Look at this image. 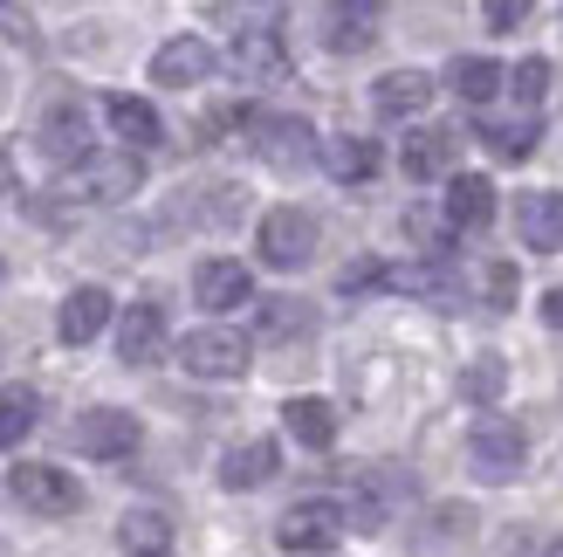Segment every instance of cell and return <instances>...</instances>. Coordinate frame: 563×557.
Listing matches in <instances>:
<instances>
[{
  "label": "cell",
  "mask_w": 563,
  "mask_h": 557,
  "mask_svg": "<svg viewBox=\"0 0 563 557\" xmlns=\"http://www.w3.org/2000/svg\"><path fill=\"white\" fill-rule=\"evenodd\" d=\"M137 186H145V159L137 152H90L82 165H69L55 193H63V207H118Z\"/></svg>",
  "instance_id": "6da1fadb"
},
{
  "label": "cell",
  "mask_w": 563,
  "mask_h": 557,
  "mask_svg": "<svg viewBox=\"0 0 563 557\" xmlns=\"http://www.w3.org/2000/svg\"><path fill=\"white\" fill-rule=\"evenodd\" d=\"M351 531V516H344V503H330V495H302V503H289L282 510V523H275V544L289 550V557H317V550H330L336 537Z\"/></svg>",
  "instance_id": "7a4b0ae2"
},
{
  "label": "cell",
  "mask_w": 563,
  "mask_h": 557,
  "mask_svg": "<svg viewBox=\"0 0 563 557\" xmlns=\"http://www.w3.org/2000/svg\"><path fill=\"white\" fill-rule=\"evenodd\" d=\"M467 461H474L482 482H516V468L529 461V434L509 413H488V421H474V434H467Z\"/></svg>",
  "instance_id": "3957f363"
},
{
  "label": "cell",
  "mask_w": 563,
  "mask_h": 557,
  "mask_svg": "<svg viewBox=\"0 0 563 557\" xmlns=\"http://www.w3.org/2000/svg\"><path fill=\"white\" fill-rule=\"evenodd\" d=\"M247 145H255L262 165H275V173H302L309 159H317V131H309L302 118H282V110H262V118H247Z\"/></svg>",
  "instance_id": "277c9868"
},
{
  "label": "cell",
  "mask_w": 563,
  "mask_h": 557,
  "mask_svg": "<svg viewBox=\"0 0 563 557\" xmlns=\"http://www.w3.org/2000/svg\"><path fill=\"white\" fill-rule=\"evenodd\" d=\"M247 358H255V345H247L241 330H228V324H207V330H186L179 338V365L192 379H241Z\"/></svg>",
  "instance_id": "5b68a950"
},
{
  "label": "cell",
  "mask_w": 563,
  "mask_h": 557,
  "mask_svg": "<svg viewBox=\"0 0 563 557\" xmlns=\"http://www.w3.org/2000/svg\"><path fill=\"white\" fill-rule=\"evenodd\" d=\"M8 489H14V503L35 510V516H76L82 510L76 476H69V468H48V461H21L8 476Z\"/></svg>",
  "instance_id": "8992f818"
},
{
  "label": "cell",
  "mask_w": 563,
  "mask_h": 557,
  "mask_svg": "<svg viewBox=\"0 0 563 557\" xmlns=\"http://www.w3.org/2000/svg\"><path fill=\"white\" fill-rule=\"evenodd\" d=\"M262 262L268 269H309V255H317V214H302V207H275L262 214Z\"/></svg>",
  "instance_id": "52a82bcc"
},
{
  "label": "cell",
  "mask_w": 563,
  "mask_h": 557,
  "mask_svg": "<svg viewBox=\"0 0 563 557\" xmlns=\"http://www.w3.org/2000/svg\"><path fill=\"white\" fill-rule=\"evenodd\" d=\"M137 440H145V427H137V413H124V406H90L76 421V448L90 461H124V455H137Z\"/></svg>",
  "instance_id": "ba28073f"
},
{
  "label": "cell",
  "mask_w": 563,
  "mask_h": 557,
  "mask_svg": "<svg viewBox=\"0 0 563 557\" xmlns=\"http://www.w3.org/2000/svg\"><path fill=\"white\" fill-rule=\"evenodd\" d=\"M35 145H42L55 165H82V159H90V110H82L76 97L48 103L42 124H35Z\"/></svg>",
  "instance_id": "9c48e42d"
},
{
  "label": "cell",
  "mask_w": 563,
  "mask_h": 557,
  "mask_svg": "<svg viewBox=\"0 0 563 557\" xmlns=\"http://www.w3.org/2000/svg\"><path fill=\"white\" fill-rule=\"evenodd\" d=\"M378 21H385V0H330L323 8V42L336 55H364L378 42Z\"/></svg>",
  "instance_id": "30bf717a"
},
{
  "label": "cell",
  "mask_w": 563,
  "mask_h": 557,
  "mask_svg": "<svg viewBox=\"0 0 563 557\" xmlns=\"http://www.w3.org/2000/svg\"><path fill=\"white\" fill-rule=\"evenodd\" d=\"M192 296H200V310L228 317V310H241V303H255V275H247L241 262H228V255H213V262L192 269Z\"/></svg>",
  "instance_id": "8fae6325"
},
{
  "label": "cell",
  "mask_w": 563,
  "mask_h": 557,
  "mask_svg": "<svg viewBox=\"0 0 563 557\" xmlns=\"http://www.w3.org/2000/svg\"><path fill=\"white\" fill-rule=\"evenodd\" d=\"M213 69H220V55L200 35H173L152 55V83H165V90H192V83H207Z\"/></svg>",
  "instance_id": "7c38bea8"
},
{
  "label": "cell",
  "mask_w": 563,
  "mask_h": 557,
  "mask_svg": "<svg viewBox=\"0 0 563 557\" xmlns=\"http://www.w3.org/2000/svg\"><path fill=\"white\" fill-rule=\"evenodd\" d=\"M289 69V48H282V28H234V76L241 83H275Z\"/></svg>",
  "instance_id": "4fadbf2b"
},
{
  "label": "cell",
  "mask_w": 563,
  "mask_h": 557,
  "mask_svg": "<svg viewBox=\"0 0 563 557\" xmlns=\"http://www.w3.org/2000/svg\"><path fill=\"white\" fill-rule=\"evenodd\" d=\"M454 159H461V131L454 124H419L406 138V152H399V165H406L412 179H446V173H454Z\"/></svg>",
  "instance_id": "5bb4252c"
},
{
  "label": "cell",
  "mask_w": 563,
  "mask_h": 557,
  "mask_svg": "<svg viewBox=\"0 0 563 557\" xmlns=\"http://www.w3.org/2000/svg\"><path fill=\"white\" fill-rule=\"evenodd\" d=\"M516 234L529 255H556L563 248V193H522L516 200Z\"/></svg>",
  "instance_id": "9a60e30c"
},
{
  "label": "cell",
  "mask_w": 563,
  "mask_h": 557,
  "mask_svg": "<svg viewBox=\"0 0 563 557\" xmlns=\"http://www.w3.org/2000/svg\"><path fill=\"white\" fill-rule=\"evenodd\" d=\"M165 351V310L145 296V303H124L118 317V358L124 365H152V358Z\"/></svg>",
  "instance_id": "2e32d148"
},
{
  "label": "cell",
  "mask_w": 563,
  "mask_h": 557,
  "mask_svg": "<svg viewBox=\"0 0 563 557\" xmlns=\"http://www.w3.org/2000/svg\"><path fill=\"white\" fill-rule=\"evenodd\" d=\"M103 324H110V296L97 283H82V290L63 296V310H55V338H63V345H90Z\"/></svg>",
  "instance_id": "e0dca14e"
},
{
  "label": "cell",
  "mask_w": 563,
  "mask_h": 557,
  "mask_svg": "<svg viewBox=\"0 0 563 557\" xmlns=\"http://www.w3.org/2000/svg\"><path fill=\"white\" fill-rule=\"evenodd\" d=\"M103 118H110V131L124 138V152H152L158 138H165V124H158V110L145 103V97H103Z\"/></svg>",
  "instance_id": "ac0fdd59"
},
{
  "label": "cell",
  "mask_w": 563,
  "mask_h": 557,
  "mask_svg": "<svg viewBox=\"0 0 563 557\" xmlns=\"http://www.w3.org/2000/svg\"><path fill=\"white\" fill-rule=\"evenodd\" d=\"M488 220H495V186L461 173L454 186H446V228H454V234H482Z\"/></svg>",
  "instance_id": "d6986e66"
},
{
  "label": "cell",
  "mask_w": 563,
  "mask_h": 557,
  "mask_svg": "<svg viewBox=\"0 0 563 557\" xmlns=\"http://www.w3.org/2000/svg\"><path fill=\"white\" fill-rule=\"evenodd\" d=\"M372 103H378V118H419V110L433 103V76L427 69H391V76H378Z\"/></svg>",
  "instance_id": "ffe728a7"
},
{
  "label": "cell",
  "mask_w": 563,
  "mask_h": 557,
  "mask_svg": "<svg viewBox=\"0 0 563 557\" xmlns=\"http://www.w3.org/2000/svg\"><path fill=\"white\" fill-rule=\"evenodd\" d=\"M118 550L124 557H165L173 550V516L165 510H124L118 516Z\"/></svg>",
  "instance_id": "44dd1931"
},
{
  "label": "cell",
  "mask_w": 563,
  "mask_h": 557,
  "mask_svg": "<svg viewBox=\"0 0 563 557\" xmlns=\"http://www.w3.org/2000/svg\"><path fill=\"white\" fill-rule=\"evenodd\" d=\"M275 468H282L275 440H241V448H228V461H220V482L228 489H262V482H275Z\"/></svg>",
  "instance_id": "7402d4cb"
},
{
  "label": "cell",
  "mask_w": 563,
  "mask_h": 557,
  "mask_svg": "<svg viewBox=\"0 0 563 557\" xmlns=\"http://www.w3.org/2000/svg\"><path fill=\"white\" fill-rule=\"evenodd\" d=\"M391 503H399V482H391V476H357V495H351V531H364V537H372V531H385V523H391Z\"/></svg>",
  "instance_id": "603a6c76"
},
{
  "label": "cell",
  "mask_w": 563,
  "mask_h": 557,
  "mask_svg": "<svg viewBox=\"0 0 563 557\" xmlns=\"http://www.w3.org/2000/svg\"><path fill=\"white\" fill-rule=\"evenodd\" d=\"M282 427H289L302 448H330V440H336V406L317 400V393H302V400L282 406Z\"/></svg>",
  "instance_id": "cb8c5ba5"
},
{
  "label": "cell",
  "mask_w": 563,
  "mask_h": 557,
  "mask_svg": "<svg viewBox=\"0 0 563 557\" xmlns=\"http://www.w3.org/2000/svg\"><path fill=\"white\" fill-rule=\"evenodd\" d=\"M317 159H323V173L344 179V186H357V179L378 173V145H372V138H323Z\"/></svg>",
  "instance_id": "d4e9b609"
},
{
  "label": "cell",
  "mask_w": 563,
  "mask_h": 557,
  "mask_svg": "<svg viewBox=\"0 0 563 557\" xmlns=\"http://www.w3.org/2000/svg\"><path fill=\"white\" fill-rule=\"evenodd\" d=\"M446 90H454L461 103L482 110V103L501 90V63H495V55H454V69H446Z\"/></svg>",
  "instance_id": "484cf974"
},
{
  "label": "cell",
  "mask_w": 563,
  "mask_h": 557,
  "mask_svg": "<svg viewBox=\"0 0 563 557\" xmlns=\"http://www.w3.org/2000/svg\"><path fill=\"white\" fill-rule=\"evenodd\" d=\"M309 303H296V296H255V338H309Z\"/></svg>",
  "instance_id": "4316f807"
},
{
  "label": "cell",
  "mask_w": 563,
  "mask_h": 557,
  "mask_svg": "<svg viewBox=\"0 0 563 557\" xmlns=\"http://www.w3.org/2000/svg\"><path fill=\"white\" fill-rule=\"evenodd\" d=\"M35 413H42L35 385H8V393H0V448H21V440L35 434Z\"/></svg>",
  "instance_id": "83f0119b"
},
{
  "label": "cell",
  "mask_w": 563,
  "mask_h": 557,
  "mask_svg": "<svg viewBox=\"0 0 563 557\" xmlns=\"http://www.w3.org/2000/svg\"><path fill=\"white\" fill-rule=\"evenodd\" d=\"M482 138H488L495 159H529V152H537V138H543V124L537 118H516V124H488Z\"/></svg>",
  "instance_id": "f1b7e54d"
},
{
  "label": "cell",
  "mask_w": 563,
  "mask_h": 557,
  "mask_svg": "<svg viewBox=\"0 0 563 557\" xmlns=\"http://www.w3.org/2000/svg\"><path fill=\"white\" fill-rule=\"evenodd\" d=\"M501 385H509V365H501V358H474V365L461 372V393H467L474 406H495Z\"/></svg>",
  "instance_id": "f546056e"
},
{
  "label": "cell",
  "mask_w": 563,
  "mask_h": 557,
  "mask_svg": "<svg viewBox=\"0 0 563 557\" xmlns=\"http://www.w3.org/2000/svg\"><path fill=\"white\" fill-rule=\"evenodd\" d=\"M509 90H516V103H522V118H529V110H543V97H550V63H543V55L516 63V69H509Z\"/></svg>",
  "instance_id": "4dcf8cb0"
},
{
  "label": "cell",
  "mask_w": 563,
  "mask_h": 557,
  "mask_svg": "<svg viewBox=\"0 0 563 557\" xmlns=\"http://www.w3.org/2000/svg\"><path fill=\"white\" fill-rule=\"evenodd\" d=\"M391 283V269L385 262H351L344 275H336V290H344V296H364V290H385Z\"/></svg>",
  "instance_id": "1f68e13d"
},
{
  "label": "cell",
  "mask_w": 563,
  "mask_h": 557,
  "mask_svg": "<svg viewBox=\"0 0 563 557\" xmlns=\"http://www.w3.org/2000/svg\"><path fill=\"white\" fill-rule=\"evenodd\" d=\"M482 8H488V28H495V35H516V28L529 21V0H482Z\"/></svg>",
  "instance_id": "d6a6232c"
},
{
  "label": "cell",
  "mask_w": 563,
  "mask_h": 557,
  "mask_svg": "<svg viewBox=\"0 0 563 557\" xmlns=\"http://www.w3.org/2000/svg\"><path fill=\"white\" fill-rule=\"evenodd\" d=\"M406 234H412L419 248H427V255H440V241H446V228H440V220H433V214H419V207L406 214Z\"/></svg>",
  "instance_id": "836d02e7"
},
{
  "label": "cell",
  "mask_w": 563,
  "mask_h": 557,
  "mask_svg": "<svg viewBox=\"0 0 563 557\" xmlns=\"http://www.w3.org/2000/svg\"><path fill=\"white\" fill-rule=\"evenodd\" d=\"M488 296H495V310H509V303H516V269L509 262L488 269Z\"/></svg>",
  "instance_id": "e575fe53"
},
{
  "label": "cell",
  "mask_w": 563,
  "mask_h": 557,
  "mask_svg": "<svg viewBox=\"0 0 563 557\" xmlns=\"http://www.w3.org/2000/svg\"><path fill=\"white\" fill-rule=\"evenodd\" d=\"M543 324H550V330H563V283L543 296Z\"/></svg>",
  "instance_id": "d590c367"
},
{
  "label": "cell",
  "mask_w": 563,
  "mask_h": 557,
  "mask_svg": "<svg viewBox=\"0 0 563 557\" xmlns=\"http://www.w3.org/2000/svg\"><path fill=\"white\" fill-rule=\"evenodd\" d=\"M0 557H14V550H8V544H0Z\"/></svg>",
  "instance_id": "8d00e7d4"
},
{
  "label": "cell",
  "mask_w": 563,
  "mask_h": 557,
  "mask_svg": "<svg viewBox=\"0 0 563 557\" xmlns=\"http://www.w3.org/2000/svg\"><path fill=\"white\" fill-rule=\"evenodd\" d=\"M0 275H8V269H0Z\"/></svg>",
  "instance_id": "74e56055"
}]
</instances>
